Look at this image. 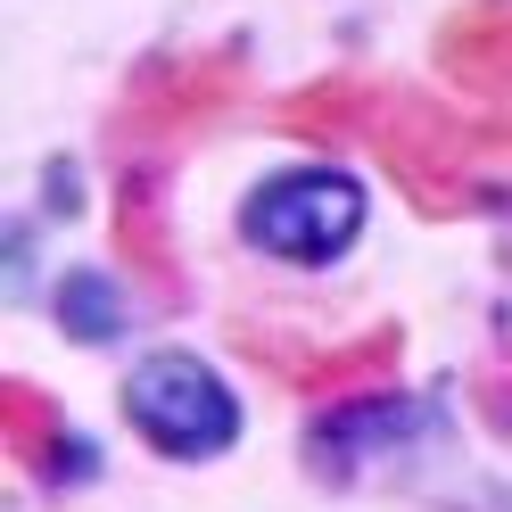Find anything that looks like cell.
I'll list each match as a JSON object with an SVG mask.
<instances>
[{
	"instance_id": "obj_1",
	"label": "cell",
	"mask_w": 512,
	"mask_h": 512,
	"mask_svg": "<svg viewBox=\"0 0 512 512\" xmlns=\"http://www.w3.org/2000/svg\"><path fill=\"white\" fill-rule=\"evenodd\" d=\"M124 430H133L149 455L166 463H223L248 430V413L232 397L207 356L190 347H149V356L124 372Z\"/></svg>"
},
{
	"instance_id": "obj_2",
	"label": "cell",
	"mask_w": 512,
	"mask_h": 512,
	"mask_svg": "<svg viewBox=\"0 0 512 512\" xmlns=\"http://www.w3.org/2000/svg\"><path fill=\"white\" fill-rule=\"evenodd\" d=\"M364 182L347 166H281L240 199V240L290 273H323L364 240Z\"/></svg>"
},
{
	"instance_id": "obj_3",
	"label": "cell",
	"mask_w": 512,
	"mask_h": 512,
	"mask_svg": "<svg viewBox=\"0 0 512 512\" xmlns=\"http://www.w3.org/2000/svg\"><path fill=\"white\" fill-rule=\"evenodd\" d=\"M50 314H58V331L83 339V347H108V339L133 331V298H124V281L108 265H67L58 290H50Z\"/></svg>"
}]
</instances>
